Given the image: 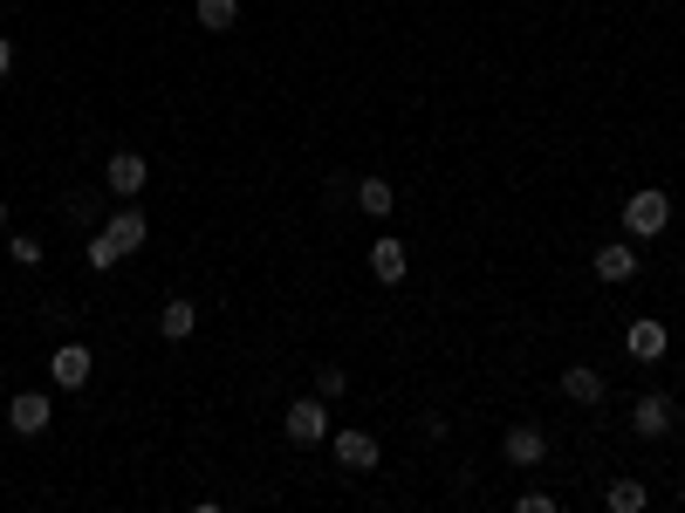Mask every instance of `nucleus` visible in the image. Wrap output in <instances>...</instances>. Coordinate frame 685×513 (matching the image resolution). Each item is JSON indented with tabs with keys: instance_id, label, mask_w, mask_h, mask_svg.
Wrapping results in <instances>:
<instances>
[{
	"instance_id": "1",
	"label": "nucleus",
	"mask_w": 685,
	"mask_h": 513,
	"mask_svg": "<svg viewBox=\"0 0 685 513\" xmlns=\"http://www.w3.org/2000/svg\"><path fill=\"white\" fill-rule=\"evenodd\" d=\"M144 240H151V219L138 213V205H123L117 219L96 226V240H90V267L104 274V267H117V261H123V253H138Z\"/></svg>"
},
{
	"instance_id": "2",
	"label": "nucleus",
	"mask_w": 685,
	"mask_h": 513,
	"mask_svg": "<svg viewBox=\"0 0 685 513\" xmlns=\"http://www.w3.org/2000/svg\"><path fill=\"white\" fill-rule=\"evenodd\" d=\"M665 226H672V199L658 192V186H645V192L624 199V234H630V240H658Z\"/></svg>"
},
{
	"instance_id": "3",
	"label": "nucleus",
	"mask_w": 685,
	"mask_h": 513,
	"mask_svg": "<svg viewBox=\"0 0 685 513\" xmlns=\"http://www.w3.org/2000/svg\"><path fill=\"white\" fill-rule=\"evenodd\" d=\"M630 431H638V439H672L678 431V404L665 391H645L638 404H630Z\"/></svg>"
},
{
	"instance_id": "4",
	"label": "nucleus",
	"mask_w": 685,
	"mask_h": 513,
	"mask_svg": "<svg viewBox=\"0 0 685 513\" xmlns=\"http://www.w3.org/2000/svg\"><path fill=\"white\" fill-rule=\"evenodd\" d=\"M322 439H329V404L322 397L288 404V445H322Z\"/></svg>"
},
{
	"instance_id": "5",
	"label": "nucleus",
	"mask_w": 685,
	"mask_h": 513,
	"mask_svg": "<svg viewBox=\"0 0 685 513\" xmlns=\"http://www.w3.org/2000/svg\"><path fill=\"white\" fill-rule=\"evenodd\" d=\"M624 349L638 356V363H665L672 336H665V322H658V315H638V322H630V336H624Z\"/></svg>"
},
{
	"instance_id": "6",
	"label": "nucleus",
	"mask_w": 685,
	"mask_h": 513,
	"mask_svg": "<svg viewBox=\"0 0 685 513\" xmlns=\"http://www.w3.org/2000/svg\"><path fill=\"white\" fill-rule=\"evenodd\" d=\"M90 370H96V356H90L83 343H62L56 356H48V377H56L62 391H83V383H90Z\"/></svg>"
},
{
	"instance_id": "7",
	"label": "nucleus",
	"mask_w": 685,
	"mask_h": 513,
	"mask_svg": "<svg viewBox=\"0 0 685 513\" xmlns=\"http://www.w3.org/2000/svg\"><path fill=\"white\" fill-rule=\"evenodd\" d=\"M597 281H611V288L638 281V247H630V240H603L597 247Z\"/></svg>"
},
{
	"instance_id": "8",
	"label": "nucleus",
	"mask_w": 685,
	"mask_h": 513,
	"mask_svg": "<svg viewBox=\"0 0 685 513\" xmlns=\"http://www.w3.org/2000/svg\"><path fill=\"white\" fill-rule=\"evenodd\" d=\"M144 158H138V151H110V165H104V186L117 192V199H138L144 192Z\"/></svg>"
},
{
	"instance_id": "9",
	"label": "nucleus",
	"mask_w": 685,
	"mask_h": 513,
	"mask_svg": "<svg viewBox=\"0 0 685 513\" xmlns=\"http://www.w3.org/2000/svg\"><path fill=\"white\" fill-rule=\"evenodd\" d=\"M500 452H507V466H521V473H528V466H542V458H548V431H542V425H515Z\"/></svg>"
},
{
	"instance_id": "10",
	"label": "nucleus",
	"mask_w": 685,
	"mask_h": 513,
	"mask_svg": "<svg viewBox=\"0 0 685 513\" xmlns=\"http://www.w3.org/2000/svg\"><path fill=\"white\" fill-rule=\"evenodd\" d=\"M48 418H56V404H48L42 391H21V397L8 404V425L21 431V439H35V431H48Z\"/></svg>"
},
{
	"instance_id": "11",
	"label": "nucleus",
	"mask_w": 685,
	"mask_h": 513,
	"mask_svg": "<svg viewBox=\"0 0 685 513\" xmlns=\"http://www.w3.org/2000/svg\"><path fill=\"white\" fill-rule=\"evenodd\" d=\"M404 267H412V253H404V240H370V274L385 281V288H398Z\"/></svg>"
},
{
	"instance_id": "12",
	"label": "nucleus",
	"mask_w": 685,
	"mask_h": 513,
	"mask_svg": "<svg viewBox=\"0 0 685 513\" xmlns=\"http://www.w3.org/2000/svg\"><path fill=\"white\" fill-rule=\"evenodd\" d=\"M192 329H199V308H192L186 295L158 308V336H165V343H192Z\"/></svg>"
},
{
	"instance_id": "13",
	"label": "nucleus",
	"mask_w": 685,
	"mask_h": 513,
	"mask_svg": "<svg viewBox=\"0 0 685 513\" xmlns=\"http://www.w3.org/2000/svg\"><path fill=\"white\" fill-rule=\"evenodd\" d=\"M336 458H343V473H370L377 466V439L370 431H336Z\"/></svg>"
},
{
	"instance_id": "14",
	"label": "nucleus",
	"mask_w": 685,
	"mask_h": 513,
	"mask_svg": "<svg viewBox=\"0 0 685 513\" xmlns=\"http://www.w3.org/2000/svg\"><path fill=\"white\" fill-rule=\"evenodd\" d=\"M563 397H569V404H603V377H597L590 363H569V370H563Z\"/></svg>"
},
{
	"instance_id": "15",
	"label": "nucleus",
	"mask_w": 685,
	"mask_h": 513,
	"mask_svg": "<svg viewBox=\"0 0 685 513\" xmlns=\"http://www.w3.org/2000/svg\"><path fill=\"white\" fill-rule=\"evenodd\" d=\"M357 205H364L370 219H385L391 205H398V186H391V178H357Z\"/></svg>"
},
{
	"instance_id": "16",
	"label": "nucleus",
	"mask_w": 685,
	"mask_h": 513,
	"mask_svg": "<svg viewBox=\"0 0 685 513\" xmlns=\"http://www.w3.org/2000/svg\"><path fill=\"white\" fill-rule=\"evenodd\" d=\"M645 486L638 479H611V493H603V506H611V513H645Z\"/></svg>"
},
{
	"instance_id": "17",
	"label": "nucleus",
	"mask_w": 685,
	"mask_h": 513,
	"mask_svg": "<svg viewBox=\"0 0 685 513\" xmlns=\"http://www.w3.org/2000/svg\"><path fill=\"white\" fill-rule=\"evenodd\" d=\"M240 21V0H199V28H213V35H226Z\"/></svg>"
},
{
	"instance_id": "18",
	"label": "nucleus",
	"mask_w": 685,
	"mask_h": 513,
	"mask_svg": "<svg viewBox=\"0 0 685 513\" xmlns=\"http://www.w3.org/2000/svg\"><path fill=\"white\" fill-rule=\"evenodd\" d=\"M343 391H350L343 363H322V370H316V397H343Z\"/></svg>"
},
{
	"instance_id": "19",
	"label": "nucleus",
	"mask_w": 685,
	"mask_h": 513,
	"mask_svg": "<svg viewBox=\"0 0 685 513\" xmlns=\"http://www.w3.org/2000/svg\"><path fill=\"white\" fill-rule=\"evenodd\" d=\"M515 513H555V500H548V493H521Z\"/></svg>"
},
{
	"instance_id": "20",
	"label": "nucleus",
	"mask_w": 685,
	"mask_h": 513,
	"mask_svg": "<svg viewBox=\"0 0 685 513\" xmlns=\"http://www.w3.org/2000/svg\"><path fill=\"white\" fill-rule=\"evenodd\" d=\"M69 219L75 226H96V199H69Z\"/></svg>"
},
{
	"instance_id": "21",
	"label": "nucleus",
	"mask_w": 685,
	"mask_h": 513,
	"mask_svg": "<svg viewBox=\"0 0 685 513\" xmlns=\"http://www.w3.org/2000/svg\"><path fill=\"white\" fill-rule=\"evenodd\" d=\"M14 261L21 267H42V240H14Z\"/></svg>"
},
{
	"instance_id": "22",
	"label": "nucleus",
	"mask_w": 685,
	"mask_h": 513,
	"mask_svg": "<svg viewBox=\"0 0 685 513\" xmlns=\"http://www.w3.org/2000/svg\"><path fill=\"white\" fill-rule=\"evenodd\" d=\"M8 69H14V41H8V35H0V75H8Z\"/></svg>"
},
{
	"instance_id": "23",
	"label": "nucleus",
	"mask_w": 685,
	"mask_h": 513,
	"mask_svg": "<svg viewBox=\"0 0 685 513\" xmlns=\"http://www.w3.org/2000/svg\"><path fill=\"white\" fill-rule=\"evenodd\" d=\"M0 219H8V205H0Z\"/></svg>"
}]
</instances>
